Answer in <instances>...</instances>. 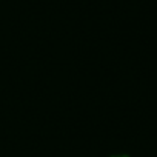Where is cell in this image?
I'll use <instances>...</instances> for the list:
<instances>
[{"label":"cell","instance_id":"cell-1","mask_svg":"<svg viewBox=\"0 0 157 157\" xmlns=\"http://www.w3.org/2000/svg\"><path fill=\"white\" fill-rule=\"evenodd\" d=\"M111 157H129V155H125V154H119V155H111Z\"/></svg>","mask_w":157,"mask_h":157}]
</instances>
